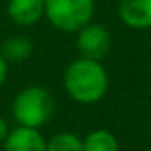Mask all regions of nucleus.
Segmentation results:
<instances>
[{
	"label": "nucleus",
	"mask_w": 151,
	"mask_h": 151,
	"mask_svg": "<svg viewBox=\"0 0 151 151\" xmlns=\"http://www.w3.org/2000/svg\"><path fill=\"white\" fill-rule=\"evenodd\" d=\"M7 16L18 27H32L45 16V0H9Z\"/></svg>",
	"instance_id": "obj_7"
},
{
	"label": "nucleus",
	"mask_w": 151,
	"mask_h": 151,
	"mask_svg": "<svg viewBox=\"0 0 151 151\" xmlns=\"http://www.w3.org/2000/svg\"><path fill=\"white\" fill-rule=\"evenodd\" d=\"M7 75H9V62L6 60V57L2 53H0V87L6 84Z\"/></svg>",
	"instance_id": "obj_11"
},
{
	"label": "nucleus",
	"mask_w": 151,
	"mask_h": 151,
	"mask_svg": "<svg viewBox=\"0 0 151 151\" xmlns=\"http://www.w3.org/2000/svg\"><path fill=\"white\" fill-rule=\"evenodd\" d=\"M0 53L6 57L7 62H14V64L25 62L34 53V43L30 37H27L23 34H14V36H9L2 43Z\"/></svg>",
	"instance_id": "obj_8"
},
{
	"label": "nucleus",
	"mask_w": 151,
	"mask_h": 151,
	"mask_svg": "<svg viewBox=\"0 0 151 151\" xmlns=\"http://www.w3.org/2000/svg\"><path fill=\"white\" fill-rule=\"evenodd\" d=\"M55 112V100L43 86L23 87L11 103V116L18 126L41 130Z\"/></svg>",
	"instance_id": "obj_2"
},
{
	"label": "nucleus",
	"mask_w": 151,
	"mask_h": 151,
	"mask_svg": "<svg viewBox=\"0 0 151 151\" xmlns=\"http://www.w3.org/2000/svg\"><path fill=\"white\" fill-rule=\"evenodd\" d=\"M46 140L41 130L18 126L9 130L2 149L4 151H46Z\"/></svg>",
	"instance_id": "obj_5"
},
{
	"label": "nucleus",
	"mask_w": 151,
	"mask_h": 151,
	"mask_svg": "<svg viewBox=\"0 0 151 151\" xmlns=\"http://www.w3.org/2000/svg\"><path fill=\"white\" fill-rule=\"evenodd\" d=\"M9 124H7V121L0 116V146L4 144V140H6V137H7V133H9Z\"/></svg>",
	"instance_id": "obj_12"
},
{
	"label": "nucleus",
	"mask_w": 151,
	"mask_h": 151,
	"mask_svg": "<svg viewBox=\"0 0 151 151\" xmlns=\"http://www.w3.org/2000/svg\"><path fill=\"white\" fill-rule=\"evenodd\" d=\"M84 151H119L117 137L107 128H96L84 139Z\"/></svg>",
	"instance_id": "obj_9"
},
{
	"label": "nucleus",
	"mask_w": 151,
	"mask_h": 151,
	"mask_svg": "<svg viewBox=\"0 0 151 151\" xmlns=\"http://www.w3.org/2000/svg\"><path fill=\"white\" fill-rule=\"evenodd\" d=\"M112 48V34L101 23H87L77 32V52L78 57L103 60Z\"/></svg>",
	"instance_id": "obj_4"
},
{
	"label": "nucleus",
	"mask_w": 151,
	"mask_h": 151,
	"mask_svg": "<svg viewBox=\"0 0 151 151\" xmlns=\"http://www.w3.org/2000/svg\"><path fill=\"white\" fill-rule=\"evenodd\" d=\"M94 0H45V18L66 34H77L94 16Z\"/></svg>",
	"instance_id": "obj_3"
},
{
	"label": "nucleus",
	"mask_w": 151,
	"mask_h": 151,
	"mask_svg": "<svg viewBox=\"0 0 151 151\" xmlns=\"http://www.w3.org/2000/svg\"><path fill=\"white\" fill-rule=\"evenodd\" d=\"M110 78L101 60L77 57L73 59L62 75V87L66 94L80 105L100 103L109 93Z\"/></svg>",
	"instance_id": "obj_1"
},
{
	"label": "nucleus",
	"mask_w": 151,
	"mask_h": 151,
	"mask_svg": "<svg viewBox=\"0 0 151 151\" xmlns=\"http://www.w3.org/2000/svg\"><path fill=\"white\" fill-rule=\"evenodd\" d=\"M121 22L135 30L151 29V0H119Z\"/></svg>",
	"instance_id": "obj_6"
},
{
	"label": "nucleus",
	"mask_w": 151,
	"mask_h": 151,
	"mask_svg": "<svg viewBox=\"0 0 151 151\" xmlns=\"http://www.w3.org/2000/svg\"><path fill=\"white\" fill-rule=\"evenodd\" d=\"M46 151H84V142L77 133L59 132L46 140Z\"/></svg>",
	"instance_id": "obj_10"
}]
</instances>
